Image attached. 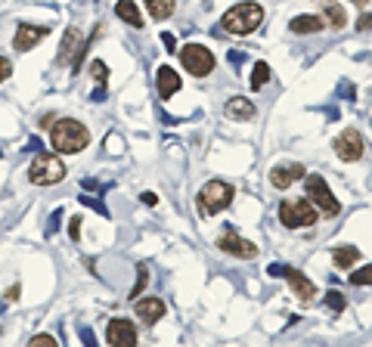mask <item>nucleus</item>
<instances>
[{"label": "nucleus", "instance_id": "22", "mask_svg": "<svg viewBox=\"0 0 372 347\" xmlns=\"http://www.w3.org/2000/svg\"><path fill=\"white\" fill-rule=\"evenodd\" d=\"M146 6H149L156 22H162V19H168L174 12V0H146Z\"/></svg>", "mask_w": 372, "mask_h": 347}, {"label": "nucleus", "instance_id": "32", "mask_svg": "<svg viewBox=\"0 0 372 347\" xmlns=\"http://www.w3.org/2000/svg\"><path fill=\"white\" fill-rule=\"evenodd\" d=\"M372 28V12H366V16L357 19V31H369Z\"/></svg>", "mask_w": 372, "mask_h": 347}, {"label": "nucleus", "instance_id": "4", "mask_svg": "<svg viewBox=\"0 0 372 347\" xmlns=\"http://www.w3.org/2000/svg\"><path fill=\"white\" fill-rule=\"evenodd\" d=\"M230 202H233V186L223 183V180H211V183H205L202 192H198V211H202L205 217L221 214L223 208H230Z\"/></svg>", "mask_w": 372, "mask_h": 347}, {"label": "nucleus", "instance_id": "10", "mask_svg": "<svg viewBox=\"0 0 372 347\" xmlns=\"http://www.w3.org/2000/svg\"><path fill=\"white\" fill-rule=\"evenodd\" d=\"M217 248H221L223 254H233V258H242V261L258 258V245L242 239V236H236V233H223L221 239H217Z\"/></svg>", "mask_w": 372, "mask_h": 347}, {"label": "nucleus", "instance_id": "9", "mask_svg": "<svg viewBox=\"0 0 372 347\" xmlns=\"http://www.w3.org/2000/svg\"><path fill=\"white\" fill-rule=\"evenodd\" d=\"M106 341L109 347H137V326L124 317L112 319L106 329Z\"/></svg>", "mask_w": 372, "mask_h": 347}, {"label": "nucleus", "instance_id": "31", "mask_svg": "<svg viewBox=\"0 0 372 347\" xmlns=\"http://www.w3.org/2000/svg\"><path fill=\"white\" fill-rule=\"evenodd\" d=\"M81 341H84L87 347H96V335H93V329H87V326H84V329H81Z\"/></svg>", "mask_w": 372, "mask_h": 347}, {"label": "nucleus", "instance_id": "2", "mask_svg": "<svg viewBox=\"0 0 372 347\" xmlns=\"http://www.w3.org/2000/svg\"><path fill=\"white\" fill-rule=\"evenodd\" d=\"M221 25L230 31V35H252L258 25H264V6L254 3V0H245V3H236L223 12Z\"/></svg>", "mask_w": 372, "mask_h": 347}, {"label": "nucleus", "instance_id": "23", "mask_svg": "<svg viewBox=\"0 0 372 347\" xmlns=\"http://www.w3.org/2000/svg\"><path fill=\"white\" fill-rule=\"evenodd\" d=\"M267 84H270V66H267V62H258V66H254V72H252V87L261 90Z\"/></svg>", "mask_w": 372, "mask_h": 347}, {"label": "nucleus", "instance_id": "12", "mask_svg": "<svg viewBox=\"0 0 372 347\" xmlns=\"http://www.w3.org/2000/svg\"><path fill=\"white\" fill-rule=\"evenodd\" d=\"M304 174H307L304 165H298V162H282V165H277V168L270 171V183L277 186V189H288V186L298 183Z\"/></svg>", "mask_w": 372, "mask_h": 347}, {"label": "nucleus", "instance_id": "6", "mask_svg": "<svg viewBox=\"0 0 372 347\" xmlns=\"http://www.w3.org/2000/svg\"><path fill=\"white\" fill-rule=\"evenodd\" d=\"M304 183H307V198H310V205L313 208H319L326 217H335L338 211H342V205H338V198L332 196V189H329V183H326L319 174H307L304 177Z\"/></svg>", "mask_w": 372, "mask_h": 347}, {"label": "nucleus", "instance_id": "1", "mask_svg": "<svg viewBox=\"0 0 372 347\" xmlns=\"http://www.w3.org/2000/svg\"><path fill=\"white\" fill-rule=\"evenodd\" d=\"M50 143H53V149L62 152V156H75V152L87 149V143H91V131L75 118H59L53 124Z\"/></svg>", "mask_w": 372, "mask_h": 347}, {"label": "nucleus", "instance_id": "16", "mask_svg": "<svg viewBox=\"0 0 372 347\" xmlns=\"http://www.w3.org/2000/svg\"><path fill=\"white\" fill-rule=\"evenodd\" d=\"M137 317L143 323H158L165 317V301L162 298H143L137 301Z\"/></svg>", "mask_w": 372, "mask_h": 347}, {"label": "nucleus", "instance_id": "21", "mask_svg": "<svg viewBox=\"0 0 372 347\" xmlns=\"http://www.w3.org/2000/svg\"><path fill=\"white\" fill-rule=\"evenodd\" d=\"M323 19L332 25V28H342V25L348 22V16H344V6L332 3V0H326V3H323Z\"/></svg>", "mask_w": 372, "mask_h": 347}, {"label": "nucleus", "instance_id": "26", "mask_svg": "<svg viewBox=\"0 0 372 347\" xmlns=\"http://www.w3.org/2000/svg\"><path fill=\"white\" fill-rule=\"evenodd\" d=\"M351 282H354V285H372V263L360 267L357 273H351Z\"/></svg>", "mask_w": 372, "mask_h": 347}, {"label": "nucleus", "instance_id": "27", "mask_svg": "<svg viewBox=\"0 0 372 347\" xmlns=\"http://www.w3.org/2000/svg\"><path fill=\"white\" fill-rule=\"evenodd\" d=\"M326 307H329V310H335V313H342L344 310V294L335 292V288H332V292H326Z\"/></svg>", "mask_w": 372, "mask_h": 347}, {"label": "nucleus", "instance_id": "35", "mask_svg": "<svg viewBox=\"0 0 372 347\" xmlns=\"http://www.w3.org/2000/svg\"><path fill=\"white\" fill-rule=\"evenodd\" d=\"M354 3H357V6H366V3H369V0H354Z\"/></svg>", "mask_w": 372, "mask_h": 347}, {"label": "nucleus", "instance_id": "5", "mask_svg": "<svg viewBox=\"0 0 372 347\" xmlns=\"http://www.w3.org/2000/svg\"><path fill=\"white\" fill-rule=\"evenodd\" d=\"M279 221L288 229H301V227H313L317 223V208L307 198H286L279 205Z\"/></svg>", "mask_w": 372, "mask_h": 347}, {"label": "nucleus", "instance_id": "17", "mask_svg": "<svg viewBox=\"0 0 372 347\" xmlns=\"http://www.w3.org/2000/svg\"><path fill=\"white\" fill-rule=\"evenodd\" d=\"M115 16H118L121 22L133 25V28H143V12H140L137 0H118V3H115Z\"/></svg>", "mask_w": 372, "mask_h": 347}, {"label": "nucleus", "instance_id": "30", "mask_svg": "<svg viewBox=\"0 0 372 347\" xmlns=\"http://www.w3.org/2000/svg\"><path fill=\"white\" fill-rule=\"evenodd\" d=\"M81 223H84V221H81V217H72V223H68V236H72L75 242L81 239Z\"/></svg>", "mask_w": 372, "mask_h": 347}, {"label": "nucleus", "instance_id": "33", "mask_svg": "<svg viewBox=\"0 0 372 347\" xmlns=\"http://www.w3.org/2000/svg\"><path fill=\"white\" fill-rule=\"evenodd\" d=\"M19 292H22V288H19V285H10V288H6V294H3V298L12 304V301H19Z\"/></svg>", "mask_w": 372, "mask_h": 347}, {"label": "nucleus", "instance_id": "24", "mask_svg": "<svg viewBox=\"0 0 372 347\" xmlns=\"http://www.w3.org/2000/svg\"><path fill=\"white\" fill-rule=\"evenodd\" d=\"M146 282H149V267H146V263H140V267H137V282H133V288H131V298H133V301L143 294Z\"/></svg>", "mask_w": 372, "mask_h": 347}, {"label": "nucleus", "instance_id": "7", "mask_svg": "<svg viewBox=\"0 0 372 347\" xmlns=\"http://www.w3.org/2000/svg\"><path fill=\"white\" fill-rule=\"evenodd\" d=\"M180 62L186 72L196 75V78H205V75L214 72V53L208 47H202V44H186L180 50Z\"/></svg>", "mask_w": 372, "mask_h": 347}, {"label": "nucleus", "instance_id": "8", "mask_svg": "<svg viewBox=\"0 0 372 347\" xmlns=\"http://www.w3.org/2000/svg\"><path fill=\"white\" fill-rule=\"evenodd\" d=\"M363 149H366V143H363L360 131H354V127H348V131H342L335 137V156L342 162H360Z\"/></svg>", "mask_w": 372, "mask_h": 347}, {"label": "nucleus", "instance_id": "20", "mask_svg": "<svg viewBox=\"0 0 372 347\" xmlns=\"http://www.w3.org/2000/svg\"><path fill=\"white\" fill-rule=\"evenodd\" d=\"M332 258H335V267H338V270H351L357 261H360V248H354V245H338L335 252H332Z\"/></svg>", "mask_w": 372, "mask_h": 347}, {"label": "nucleus", "instance_id": "29", "mask_svg": "<svg viewBox=\"0 0 372 347\" xmlns=\"http://www.w3.org/2000/svg\"><path fill=\"white\" fill-rule=\"evenodd\" d=\"M10 75H12V62L6 59V56H0V84H3Z\"/></svg>", "mask_w": 372, "mask_h": 347}, {"label": "nucleus", "instance_id": "19", "mask_svg": "<svg viewBox=\"0 0 372 347\" xmlns=\"http://www.w3.org/2000/svg\"><path fill=\"white\" fill-rule=\"evenodd\" d=\"M254 115V106L245 100V96H233L227 102V118H236V121H248Z\"/></svg>", "mask_w": 372, "mask_h": 347}, {"label": "nucleus", "instance_id": "13", "mask_svg": "<svg viewBox=\"0 0 372 347\" xmlns=\"http://www.w3.org/2000/svg\"><path fill=\"white\" fill-rule=\"evenodd\" d=\"M288 279V285H292V292H295V298H301V301H310L313 294H317V285H313L310 279H307L301 270H292V267H286V273H282Z\"/></svg>", "mask_w": 372, "mask_h": 347}, {"label": "nucleus", "instance_id": "34", "mask_svg": "<svg viewBox=\"0 0 372 347\" xmlns=\"http://www.w3.org/2000/svg\"><path fill=\"white\" fill-rule=\"evenodd\" d=\"M156 202H158L156 192H143V205H156Z\"/></svg>", "mask_w": 372, "mask_h": 347}, {"label": "nucleus", "instance_id": "11", "mask_svg": "<svg viewBox=\"0 0 372 347\" xmlns=\"http://www.w3.org/2000/svg\"><path fill=\"white\" fill-rule=\"evenodd\" d=\"M47 35H50L47 25H28V22H22V25L16 28V37H12V47H16L19 53H28V50H35L37 44H41Z\"/></svg>", "mask_w": 372, "mask_h": 347}, {"label": "nucleus", "instance_id": "25", "mask_svg": "<svg viewBox=\"0 0 372 347\" xmlns=\"http://www.w3.org/2000/svg\"><path fill=\"white\" fill-rule=\"evenodd\" d=\"M91 75H93L96 84L106 87V81H109V68H106V62H102V59H93V62H91Z\"/></svg>", "mask_w": 372, "mask_h": 347}, {"label": "nucleus", "instance_id": "28", "mask_svg": "<svg viewBox=\"0 0 372 347\" xmlns=\"http://www.w3.org/2000/svg\"><path fill=\"white\" fill-rule=\"evenodd\" d=\"M28 347H59V344H56L53 335H35V338L28 341Z\"/></svg>", "mask_w": 372, "mask_h": 347}, {"label": "nucleus", "instance_id": "3", "mask_svg": "<svg viewBox=\"0 0 372 347\" xmlns=\"http://www.w3.org/2000/svg\"><path fill=\"white\" fill-rule=\"evenodd\" d=\"M66 174H68V168L59 156H53V152H37L28 168V180L35 186H53L59 180H66Z\"/></svg>", "mask_w": 372, "mask_h": 347}, {"label": "nucleus", "instance_id": "18", "mask_svg": "<svg viewBox=\"0 0 372 347\" xmlns=\"http://www.w3.org/2000/svg\"><path fill=\"white\" fill-rule=\"evenodd\" d=\"M288 28H292V35H317V31L326 28V22L323 16H295Z\"/></svg>", "mask_w": 372, "mask_h": 347}, {"label": "nucleus", "instance_id": "15", "mask_svg": "<svg viewBox=\"0 0 372 347\" xmlns=\"http://www.w3.org/2000/svg\"><path fill=\"white\" fill-rule=\"evenodd\" d=\"M81 50H84V44H81V35L75 28L66 31V44L59 47V62H72L75 59V68L81 66Z\"/></svg>", "mask_w": 372, "mask_h": 347}, {"label": "nucleus", "instance_id": "14", "mask_svg": "<svg viewBox=\"0 0 372 347\" xmlns=\"http://www.w3.org/2000/svg\"><path fill=\"white\" fill-rule=\"evenodd\" d=\"M156 87H158V96H162V100H171V96L180 90V75H177L174 68L162 66L156 72Z\"/></svg>", "mask_w": 372, "mask_h": 347}]
</instances>
